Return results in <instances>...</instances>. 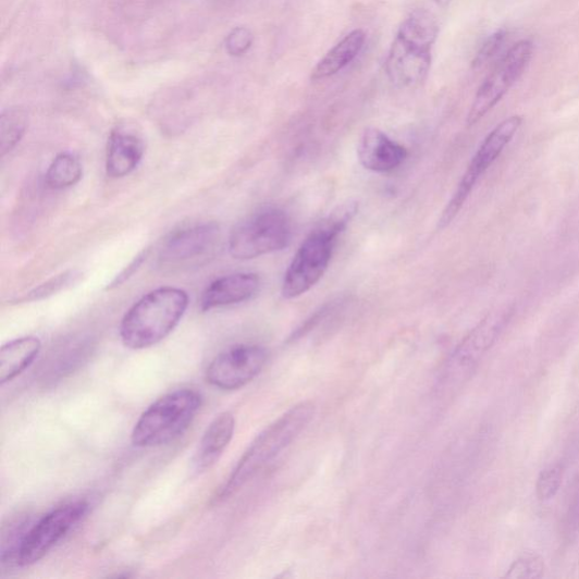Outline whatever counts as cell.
I'll use <instances>...</instances> for the list:
<instances>
[{
    "label": "cell",
    "instance_id": "6da1fadb",
    "mask_svg": "<svg viewBox=\"0 0 579 579\" xmlns=\"http://www.w3.org/2000/svg\"><path fill=\"white\" fill-rule=\"evenodd\" d=\"M357 211V202L338 208L301 244L284 275L282 296L285 299L298 298L320 282L329 269L338 237Z\"/></svg>",
    "mask_w": 579,
    "mask_h": 579
},
{
    "label": "cell",
    "instance_id": "7a4b0ae2",
    "mask_svg": "<svg viewBox=\"0 0 579 579\" xmlns=\"http://www.w3.org/2000/svg\"><path fill=\"white\" fill-rule=\"evenodd\" d=\"M440 34V26L430 12L414 11L401 24L386 60V73L398 89H411L428 76L432 48Z\"/></svg>",
    "mask_w": 579,
    "mask_h": 579
},
{
    "label": "cell",
    "instance_id": "3957f363",
    "mask_svg": "<svg viewBox=\"0 0 579 579\" xmlns=\"http://www.w3.org/2000/svg\"><path fill=\"white\" fill-rule=\"evenodd\" d=\"M182 288L160 287L138 300L125 315L121 337L132 350L148 349L177 328L188 308Z\"/></svg>",
    "mask_w": 579,
    "mask_h": 579
},
{
    "label": "cell",
    "instance_id": "277c9868",
    "mask_svg": "<svg viewBox=\"0 0 579 579\" xmlns=\"http://www.w3.org/2000/svg\"><path fill=\"white\" fill-rule=\"evenodd\" d=\"M315 405L301 402L260 432L239 459L221 490V498L235 494L299 436L315 416Z\"/></svg>",
    "mask_w": 579,
    "mask_h": 579
},
{
    "label": "cell",
    "instance_id": "5b68a950",
    "mask_svg": "<svg viewBox=\"0 0 579 579\" xmlns=\"http://www.w3.org/2000/svg\"><path fill=\"white\" fill-rule=\"evenodd\" d=\"M201 405L193 390H178L164 395L144 411L132 432V442L139 448L169 444L188 429Z\"/></svg>",
    "mask_w": 579,
    "mask_h": 579
},
{
    "label": "cell",
    "instance_id": "8992f818",
    "mask_svg": "<svg viewBox=\"0 0 579 579\" xmlns=\"http://www.w3.org/2000/svg\"><path fill=\"white\" fill-rule=\"evenodd\" d=\"M514 308L503 306L489 312L463 340L444 366L440 391L449 393L465 384L482 358L495 345L512 320Z\"/></svg>",
    "mask_w": 579,
    "mask_h": 579
},
{
    "label": "cell",
    "instance_id": "52a82bcc",
    "mask_svg": "<svg viewBox=\"0 0 579 579\" xmlns=\"http://www.w3.org/2000/svg\"><path fill=\"white\" fill-rule=\"evenodd\" d=\"M292 238V220L282 210L263 209L235 226L229 238V251L236 259H254L284 249Z\"/></svg>",
    "mask_w": 579,
    "mask_h": 579
},
{
    "label": "cell",
    "instance_id": "ba28073f",
    "mask_svg": "<svg viewBox=\"0 0 579 579\" xmlns=\"http://www.w3.org/2000/svg\"><path fill=\"white\" fill-rule=\"evenodd\" d=\"M522 124L523 119L520 115H512L484 138L441 217L439 223L441 229L448 226L457 217L478 182L502 156Z\"/></svg>",
    "mask_w": 579,
    "mask_h": 579
},
{
    "label": "cell",
    "instance_id": "9c48e42d",
    "mask_svg": "<svg viewBox=\"0 0 579 579\" xmlns=\"http://www.w3.org/2000/svg\"><path fill=\"white\" fill-rule=\"evenodd\" d=\"M89 504L70 503L52 509L26 531L16 555V566L27 567L46 557L88 514Z\"/></svg>",
    "mask_w": 579,
    "mask_h": 579
},
{
    "label": "cell",
    "instance_id": "30bf717a",
    "mask_svg": "<svg viewBox=\"0 0 579 579\" xmlns=\"http://www.w3.org/2000/svg\"><path fill=\"white\" fill-rule=\"evenodd\" d=\"M533 52L534 45L531 40H520L501 58L476 95L467 119L468 126L478 124L503 100L527 71Z\"/></svg>",
    "mask_w": 579,
    "mask_h": 579
},
{
    "label": "cell",
    "instance_id": "8fae6325",
    "mask_svg": "<svg viewBox=\"0 0 579 579\" xmlns=\"http://www.w3.org/2000/svg\"><path fill=\"white\" fill-rule=\"evenodd\" d=\"M269 360L266 347L243 344L217 356L207 370L208 382L223 391H235L257 378Z\"/></svg>",
    "mask_w": 579,
    "mask_h": 579
},
{
    "label": "cell",
    "instance_id": "7c38bea8",
    "mask_svg": "<svg viewBox=\"0 0 579 579\" xmlns=\"http://www.w3.org/2000/svg\"><path fill=\"white\" fill-rule=\"evenodd\" d=\"M220 239L214 222L194 224L176 231L164 242L159 258L164 266L188 264L211 254Z\"/></svg>",
    "mask_w": 579,
    "mask_h": 579
},
{
    "label": "cell",
    "instance_id": "4fadbf2b",
    "mask_svg": "<svg viewBox=\"0 0 579 579\" xmlns=\"http://www.w3.org/2000/svg\"><path fill=\"white\" fill-rule=\"evenodd\" d=\"M358 158L365 169L384 173L398 168L408 151L382 131L369 127L361 135Z\"/></svg>",
    "mask_w": 579,
    "mask_h": 579
},
{
    "label": "cell",
    "instance_id": "5bb4252c",
    "mask_svg": "<svg viewBox=\"0 0 579 579\" xmlns=\"http://www.w3.org/2000/svg\"><path fill=\"white\" fill-rule=\"evenodd\" d=\"M260 287V279L254 273L231 274L211 283L200 298V309L209 311L251 299Z\"/></svg>",
    "mask_w": 579,
    "mask_h": 579
},
{
    "label": "cell",
    "instance_id": "9a60e30c",
    "mask_svg": "<svg viewBox=\"0 0 579 579\" xmlns=\"http://www.w3.org/2000/svg\"><path fill=\"white\" fill-rule=\"evenodd\" d=\"M145 145L135 133L118 128L108 141L106 170L111 178H123L130 175L143 159Z\"/></svg>",
    "mask_w": 579,
    "mask_h": 579
},
{
    "label": "cell",
    "instance_id": "2e32d148",
    "mask_svg": "<svg viewBox=\"0 0 579 579\" xmlns=\"http://www.w3.org/2000/svg\"><path fill=\"white\" fill-rule=\"evenodd\" d=\"M235 429L236 420L230 412H222L215 417L199 443L194 460L197 471H207L215 465L233 441Z\"/></svg>",
    "mask_w": 579,
    "mask_h": 579
},
{
    "label": "cell",
    "instance_id": "e0dca14e",
    "mask_svg": "<svg viewBox=\"0 0 579 579\" xmlns=\"http://www.w3.org/2000/svg\"><path fill=\"white\" fill-rule=\"evenodd\" d=\"M41 352V342L35 336L11 341L0 349V384L12 382L30 367Z\"/></svg>",
    "mask_w": 579,
    "mask_h": 579
},
{
    "label": "cell",
    "instance_id": "ac0fdd59",
    "mask_svg": "<svg viewBox=\"0 0 579 579\" xmlns=\"http://www.w3.org/2000/svg\"><path fill=\"white\" fill-rule=\"evenodd\" d=\"M366 38V34L361 28H357V30L345 36L316 65L311 72V79L329 78L350 65L364 49Z\"/></svg>",
    "mask_w": 579,
    "mask_h": 579
},
{
    "label": "cell",
    "instance_id": "d6986e66",
    "mask_svg": "<svg viewBox=\"0 0 579 579\" xmlns=\"http://www.w3.org/2000/svg\"><path fill=\"white\" fill-rule=\"evenodd\" d=\"M83 176L79 160L71 153L58 155L50 163L46 173V184L56 190L75 186Z\"/></svg>",
    "mask_w": 579,
    "mask_h": 579
},
{
    "label": "cell",
    "instance_id": "ffe728a7",
    "mask_svg": "<svg viewBox=\"0 0 579 579\" xmlns=\"http://www.w3.org/2000/svg\"><path fill=\"white\" fill-rule=\"evenodd\" d=\"M27 113L20 108H11L0 118V150L2 157L12 152L23 138L27 128Z\"/></svg>",
    "mask_w": 579,
    "mask_h": 579
},
{
    "label": "cell",
    "instance_id": "44dd1931",
    "mask_svg": "<svg viewBox=\"0 0 579 579\" xmlns=\"http://www.w3.org/2000/svg\"><path fill=\"white\" fill-rule=\"evenodd\" d=\"M82 274L78 271H69L36 287L34 292L22 298L20 301H37L48 298L62 290L76 283Z\"/></svg>",
    "mask_w": 579,
    "mask_h": 579
},
{
    "label": "cell",
    "instance_id": "7402d4cb",
    "mask_svg": "<svg viewBox=\"0 0 579 579\" xmlns=\"http://www.w3.org/2000/svg\"><path fill=\"white\" fill-rule=\"evenodd\" d=\"M507 32L500 30L488 37L475 57L472 69L475 71H481L492 61L496 60L503 50V47L507 40Z\"/></svg>",
    "mask_w": 579,
    "mask_h": 579
},
{
    "label": "cell",
    "instance_id": "603a6c76",
    "mask_svg": "<svg viewBox=\"0 0 579 579\" xmlns=\"http://www.w3.org/2000/svg\"><path fill=\"white\" fill-rule=\"evenodd\" d=\"M564 469L562 466H552L543 470L537 481V496L540 501L545 502L553 500L563 483Z\"/></svg>",
    "mask_w": 579,
    "mask_h": 579
},
{
    "label": "cell",
    "instance_id": "cb8c5ba5",
    "mask_svg": "<svg viewBox=\"0 0 579 579\" xmlns=\"http://www.w3.org/2000/svg\"><path fill=\"white\" fill-rule=\"evenodd\" d=\"M544 572V562L535 555H526L515 560L505 574L508 579H537Z\"/></svg>",
    "mask_w": 579,
    "mask_h": 579
},
{
    "label": "cell",
    "instance_id": "d4e9b609",
    "mask_svg": "<svg viewBox=\"0 0 579 579\" xmlns=\"http://www.w3.org/2000/svg\"><path fill=\"white\" fill-rule=\"evenodd\" d=\"M254 44V35L248 27L238 26L225 39V49L230 56L245 54Z\"/></svg>",
    "mask_w": 579,
    "mask_h": 579
},
{
    "label": "cell",
    "instance_id": "484cf974",
    "mask_svg": "<svg viewBox=\"0 0 579 579\" xmlns=\"http://www.w3.org/2000/svg\"><path fill=\"white\" fill-rule=\"evenodd\" d=\"M149 251H143L140 252L133 262L127 267L126 270H124L120 275L115 276V279L111 282V284L108 286V290H111L113 287H118L121 284H123L126 280H128L135 271L143 264L145 258H147Z\"/></svg>",
    "mask_w": 579,
    "mask_h": 579
},
{
    "label": "cell",
    "instance_id": "4316f807",
    "mask_svg": "<svg viewBox=\"0 0 579 579\" xmlns=\"http://www.w3.org/2000/svg\"><path fill=\"white\" fill-rule=\"evenodd\" d=\"M440 7L447 8L451 3V0H434Z\"/></svg>",
    "mask_w": 579,
    "mask_h": 579
},
{
    "label": "cell",
    "instance_id": "83f0119b",
    "mask_svg": "<svg viewBox=\"0 0 579 579\" xmlns=\"http://www.w3.org/2000/svg\"><path fill=\"white\" fill-rule=\"evenodd\" d=\"M575 508H576L577 516H579V498L577 501V505H576Z\"/></svg>",
    "mask_w": 579,
    "mask_h": 579
}]
</instances>
